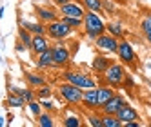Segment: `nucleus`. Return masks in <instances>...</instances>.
I'll return each instance as SVG.
<instances>
[{"label":"nucleus","mask_w":151,"mask_h":127,"mask_svg":"<svg viewBox=\"0 0 151 127\" xmlns=\"http://www.w3.org/2000/svg\"><path fill=\"white\" fill-rule=\"evenodd\" d=\"M38 102H40V105H42V109H46V111H49V113L58 111L57 103H55V102H51L49 98H38Z\"/></svg>","instance_id":"obj_30"},{"label":"nucleus","mask_w":151,"mask_h":127,"mask_svg":"<svg viewBox=\"0 0 151 127\" xmlns=\"http://www.w3.org/2000/svg\"><path fill=\"white\" fill-rule=\"evenodd\" d=\"M37 96H38V98H49V96H51V87H47V86H42V87H38V91H37Z\"/></svg>","instance_id":"obj_33"},{"label":"nucleus","mask_w":151,"mask_h":127,"mask_svg":"<svg viewBox=\"0 0 151 127\" xmlns=\"http://www.w3.org/2000/svg\"><path fill=\"white\" fill-rule=\"evenodd\" d=\"M71 33L73 31L64 24L60 18L53 20V22H49L46 26V36H49L51 40H64V38H68Z\"/></svg>","instance_id":"obj_6"},{"label":"nucleus","mask_w":151,"mask_h":127,"mask_svg":"<svg viewBox=\"0 0 151 127\" xmlns=\"http://www.w3.org/2000/svg\"><path fill=\"white\" fill-rule=\"evenodd\" d=\"M140 29H142L144 35H151V15L144 16L142 22H140Z\"/></svg>","instance_id":"obj_32"},{"label":"nucleus","mask_w":151,"mask_h":127,"mask_svg":"<svg viewBox=\"0 0 151 127\" xmlns=\"http://www.w3.org/2000/svg\"><path fill=\"white\" fill-rule=\"evenodd\" d=\"M115 116L120 120V123H126V122H129V120H137V118H138V113H137V109L131 107L129 103H124L122 107L115 113Z\"/></svg>","instance_id":"obj_12"},{"label":"nucleus","mask_w":151,"mask_h":127,"mask_svg":"<svg viewBox=\"0 0 151 127\" xmlns=\"http://www.w3.org/2000/svg\"><path fill=\"white\" fill-rule=\"evenodd\" d=\"M102 127H122V123L115 114H102Z\"/></svg>","instance_id":"obj_27"},{"label":"nucleus","mask_w":151,"mask_h":127,"mask_svg":"<svg viewBox=\"0 0 151 127\" xmlns=\"http://www.w3.org/2000/svg\"><path fill=\"white\" fill-rule=\"evenodd\" d=\"M35 15H37V18L40 20L42 24H49V22H53V20L60 18L57 11L47 9V7H42V6H35Z\"/></svg>","instance_id":"obj_13"},{"label":"nucleus","mask_w":151,"mask_h":127,"mask_svg":"<svg viewBox=\"0 0 151 127\" xmlns=\"http://www.w3.org/2000/svg\"><path fill=\"white\" fill-rule=\"evenodd\" d=\"M116 56L120 58V62L127 63V66H133V63L137 62V53H135L133 46L129 44V40H118Z\"/></svg>","instance_id":"obj_7"},{"label":"nucleus","mask_w":151,"mask_h":127,"mask_svg":"<svg viewBox=\"0 0 151 127\" xmlns=\"http://www.w3.org/2000/svg\"><path fill=\"white\" fill-rule=\"evenodd\" d=\"M113 2H115V4H127L129 0H113Z\"/></svg>","instance_id":"obj_37"},{"label":"nucleus","mask_w":151,"mask_h":127,"mask_svg":"<svg viewBox=\"0 0 151 127\" xmlns=\"http://www.w3.org/2000/svg\"><path fill=\"white\" fill-rule=\"evenodd\" d=\"M82 27H84L86 35H88L89 38H96L100 33L106 31V22L100 18L99 13L88 11V13H84V16H82Z\"/></svg>","instance_id":"obj_1"},{"label":"nucleus","mask_w":151,"mask_h":127,"mask_svg":"<svg viewBox=\"0 0 151 127\" xmlns=\"http://www.w3.org/2000/svg\"><path fill=\"white\" fill-rule=\"evenodd\" d=\"M86 109H91V111H96L99 109V100H96V87H91V89H84L82 93V102H80Z\"/></svg>","instance_id":"obj_11"},{"label":"nucleus","mask_w":151,"mask_h":127,"mask_svg":"<svg viewBox=\"0 0 151 127\" xmlns=\"http://www.w3.org/2000/svg\"><path fill=\"white\" fill-rule=\"evenodd\" d=\"M106 33L113 35L115 38H122L124 29H122V26L118 24V22H109V24H106Z\"/></svg>","instance_id":"obj_24"},{"label":"nucleus","mask_w":151,"mask_h":127,"mask_svg":"<svg viewBox=\"0 0 151 127\" xmlns=\"http://www.w3.org/2000/svg\"><path fill=\"white\" fill-rule=\"evenodd\" d=\"M146 38H147V42L151 44V35H146Z\"/></svg>","instance_id":"obj_38"},{"label":"nucleus","mask_w":151,"mask_h":127,"mask_svg":"<svg viewBox=\"0 0 151 127\" xmlns=\"http://www.w3.org/2000/svg\"><path fill=\"white\" fill-rule=\"evenodd\" d=\"M111 63H113V60H111V58H107V56H100V55H99V56H95V58H93L91 67H93V71H95V73L102 75V73H104L107 67H109Z\"/></svg>","instance_id":"obj_19"},{"label":"nucleus","mask_w":151,"mask_h":127,"mask_svg":"<svg viewBox=\"0 0 151 127\" xmlns=\"http://www.w3.org/2000/svg\"><path fill=\"white\" fill-rule=\"evenodd\" d=\"M35 118H37V125H40V127H53L57 123L49 113H40L38 116H35Z\"/></svg>","instance_id":"obj_23"},{"label":"nucleus","mask_w":151,"mask_h":127,"mask_svg":"<svg viewBox=\"0 0 151 127\" xmlns=\"http://www.w3.org/2000/svg\"><path fill=\"white\" fill-rule=\"evenodd\" d=\"M111 96H115V87H109V86H99V87H96V100H99V109H100V105H104Z\"/></svg>","instance_id":"obj_18"},{"label":"nucleus","mask_w":151,"mask_h":127,"mask_svg":"<svg viewBox=\"0 0 151 127\" xmlns=\"http://www.w3.org/2000/svg\"><path fill=\"white\" fill-rule=\"evenodd\" d=\"M18 40L22 42V44H24L27 49H31V42H33V35H31L27 29H24L22 26H20V27H18Z\"/></svg>","instance_id":"obj_26"},{"label":"nucleus","mask_w":151,"mask_h":127,"mask_svg":"<svg viewBox=\"0 0 151 127\" xmlns=\"http://www.w3.org/2000/svg\"><path fill=\"white\" fill-rule=\"evenodd\" d=\"M57 6H64V4H68V2H71V0H53Z\"/></svg>","instance_id":"obj_36"},{"label":"nucleus","mask_w":151,"mask_h":127,"mask_svg":"<svg viewBox=\"0 0 151 127\" xmlns=\"http://www.w3.org/2000/svg\"><path fill=\"white\" fill-rule=\"evenodd\" d=\"M58 7H60V15L62 16H78V18H82L84 13H86L82 4H78L77 0H71V2L64 4V6H58Z\"/></svg>","instance_id":"obj_10"},{"label":"nucleus","mask_w":151,"mask_h":127,"mask_svg":"<svg viewBox=\"0 0 151 127\" xmlns=\"http://www.w3.org/2000/svg\"><path fill=\"white\" fill-rule=\"evenodd\" d=\"M6 102H7V105H9L11 109H20V107H24V105H26V102L20 98L18 94H15V93H9Z\"/></svg>","instance_id":"obj_25"},{"label":"nucleus","mask_w":151,"mask_h":127,"mask_svg":"<svg viewBox=\"0 0 151 127\" xmlns=\"http://www.w3.org/2000/svg\"><path fill=\"white\" fill-rule=\"evenodd\" d=\"M49 47V40L46 35H33V42H31V51L35 53V55H38V53H42L44 49Z\"/></svg>","instance_id":"obj_16"},{"label":"nucleus","mask_w":151,"mask_h":127,"mask_svg":"<svg viewBox=\"0 0 151 127\" xmlns=\"http://www.w3.org/2000/svg\"><path fill=\"white\" fill-rule=\"evenodd\" d=\"M37 67H38V69H47V67H53L51 47L44 49L42 53H38V55H37Z\"/></svg>","instance_id":"obj_17"},{"label":"nucleus","mask_w":151,"mask_h":127,"mask_svg":"<svg viewBox=\"0 0 151 127\" xmlns=\"http://www.w3.org/2000/svg\"><path fill=\"white\" fill-rule=\"evenodd\" d=\"M57 91L60 94L62 102L68 103V105H78L82 102V93H84V89L73 86V83H69V82L60 83V86L57 87Z\"/></svg>","instance_id":"obj_2"},{"label":"nucleus","mask_w":151,"mask_h":127,"mask_svg":"<svg viewBox=\"0 0 151 127\" xmlns=\"http://www.w3.org/2000/svg\"><path fill=\"white\" fill-rule=\"evenodd\" d=\"M20 26L27 29L31 35H46V24H42V22H31V20L20 18Z\"/></svg>","instance_id":"obj_14"},{"label":"nucleus","mask_w":151,"mask_h":127,"mask_svg":"<svg viewBox=\"0 0 151 127\" xmlns=\"http://www.w3.org/2000/svg\"><path fill=\"white\" fill-rule=\"evenodd\" d=\"M126 69L122 63H111L109 67H107L104 73H102V76H104V83L106 86H109V87H115L118 89L122 86V82H124V76H126Z\"/></svg>","instance_id":"obj_3"},{"label":"nucleus","mask_w":151,"mask_h":127,"mask_svg":"<svg viewBox=\"0 0 151 127\" xmlns=\"http://www.w3.org/2000/svg\"><path fill=\"white\" fill-rule=\"evenodd\" d=\"M9 89V93H15V94H18L20 98H22L26 103L27 102H31V100H35V91L31 89V87H24V89H18V87H13V86H9L7 87Z\"/></svg>","instance_id":"obj_20"},{"label":"nucleus","mask_w":151,"mask_h":127,"mask_svg":"<svg viewBox=\"0 0 151 127\" xmlns=\"http://www.w3.org/2000/svg\"><path fill=\"white\" fill-rule=\"evenodd\" d=\"M51 56H53V67H66L71 62V53L64 46V40L55 42V46L51 47Z\"/></svg>","instance_id":"obj_5"},{"label":"nucleus","mask_w":151,"mask_h":127,"mask_svg":"<svg viewBox=\"0 0 151 127\" xmlns=\"http://www.w3.org/2000/svg\"><path fill=\"white\" fill-rule=\"evenodd\" d=\"M86 122H88L91 127H102V116L99 113H89Z\"/></svg>","instance_id":"obj_29"},{"label":"nucleus","mask_w":151,"mask_h":127,"mask_svg":"<svg viewBox=\"0 0 151 127\" xmlns=\"http://www.w3.org/2000/svg\"><path fill=\"white\" fill-rule=\"evenodd\" d=\"M62 78L73 83V86H77L80 89H91V87H96V82L88 76V75H84V73H78V71H64L62 73Z\"/></svg>","instance_id":"obj_4"},{"label":"nucleus","mask_w":151,"mask_h":127,"mask_svg":"<svg viewBox=\"0 0 151 127\" xmlns=\"http://www.w3.org/2000/svg\"><path fill=\"white\" fill-rule=\"evenodd\" d=\"M82 6L88 9V11H95V13H102V4L100 0H80Z\"/></svg>","instance_id":"obj_28"},{"label":"nucleus","mask_w":151,"mask_h":127,"mask_svg":"<svg viewBox=\"0 0 151 127\" xmlns=\"http://www.w3.org/2000/svg\"><path fill=\"white\" fill-rule=\"evenodd\" d=\"M122 125H124V127H140L142 123H140L138 118H137V120H129V122H126V123H122Z\"/></svg>","instance_id":"obj_35"},{"label":"nucleus","mask_w":151,"mask_h":127,"mask_svg":"<svg viewBox=\"0 0 151 127\" xmlns=\"http://www.w3.org/2000/svg\"><path fill=\"white\" fill-rule=\"evenodd\" d=\"M60 20H62V22L66 24L71 31L82 29V18H78V16H60Z\"/></svg>","instance_id":"obj_22"},{"label":"nucleus","mask_w":151,"mask_h":127,"mask_svg":"<svg viewBox=\"0 0 151 127\" xmlns=\"http://www.w3.org/2000/svg\"><path fill=\"white\" fill-rule=\"evenodd\" d=\"M95 44L99 49H104V51H109V53H116V46H118V38H115L113 35L109 33H100L99 36L95 38Z\"/></svg>","instance_id":"obj_8"},{"label":"nucleus","mask_w":151,"mask_h":127,"mask_svg":"<svg viewBox=\"0 0 151 127\" xmlns=\"http://www.w3.org/2000/svg\"><path fill=\"white\" fill-rule=\"evenodd\" d=\"M62 125L64 127H80L82 120L75 113H64L62 114Z\"/></svg>","instance_id":"obj_21"},{"label":"nucleus","mask_w":151,"mask_h":127,"mask_svg":"<svg viewBox=\"0 0 151 127\" xmlns=\"http://www.w3.org/2000/svg\"><path fill=\"white\" fill-rule=\"evenodd\" d=\"M24 78H26L27 86H29L31 89H38V87H42V86H46V80H44V76H42V75H38V73L26 71V73H24Z\"/></svg>","instance_id":"obj_15"},{"label":"nucleus","mask_w":151,"mask_h":127,"mask_svg":"<svg viewBox=\"0 0 151 127\" xmlns=\"http://www.w3.org/2000/svg\"><path fill=\"white\" fill-rule=\"evenodd\" d=\"M124 103H127V102H126V98H124V96H120V94H115V96H111L109 100L104 103V105H100V111H102V114H115V113L120 109Z\"/></svg>","instance_id":"obj_9"},{"label":"nucleus","mask_w":151,"mask_h":127,"mask_svg":"<svg viewBox=\"0 0 151 127\" xmlns=\"http://www.w3.org/2000/svg\"><path fill=\"white\" fill-rule=\"evenodd\" d=\"M100 4H102V9H106L107 13L115 11V2H113V0H100Z\"/></svg>","instance_id":"obj_34"},{"label":"nucleus","mask_w":151,"mask_h":127,"mask_svg":"<svg viewBox=\"0 0 151 127\" xmlns=\"http://www.w3.org/2000/svg\"><path fill=\"white\" fill-rule=\"evenodd\" d=\"M142 2H151V0H142Z\"/></svg>","instance_id":"obj_39"},{"label":"nucleus","mask_w":151,"mask_h":127,"mask_svg":"<svg viewBox=\"0 0 151 127\" xmlns=\"http://www.w3.org/2000/svg\"><path fill=\"white\" fill-rule=\"evenodd\" d=\"M27 109H29L31 116H38L42 113V105L38 100H31V102H27Z\"/></svg>","instance_id":"obj_31"}]
</instances>
